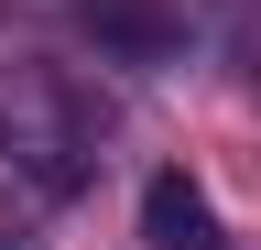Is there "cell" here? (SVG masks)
Segmentation results:
<instances>
[{
	"label": "cell",
	"mask_w": 261,
	"mask_h": 250,
	"mask_svg": "<svg viewBox=\"0 0 261 250\" xmlns=\"http://www.w3.org/2000/svg\"><path fill=\"white\" fill-rule=\"evenodd\" d=\"M0 163L44 196H76L98 174V120L55 66H0Z\"/></svg>",
	"instance_id": "6da1fadb"
},
{
	"label": "cell",
	"mask_w": 261,
	"mask_h": 250,
	"mask_svg": "<svg viewBox=\"0 0 261 250\" xmlns=\"http://www.w3.org/2000/svg\"><path fill=\"white\" fill-rule=\"evenodd\" d=\"M142 239H152V250H228V239H218V207L196 196L185 174H152V185H142Z\"/></svg>",
	"instance_id": "7a4b0ae2"
},
{
	"label": "cell",
	"mask_w": 261,
	"mask_h": 250,
	"mask_svg": "<svg viewBox=\"0 0 261 250\" xmlns=\"http://www.w3.org/2000/svg\"><path fill=\"white\" fill-rule=\"evenodd\" d=\"M0 250H22V239H0Z\"/></svg>",
	"instance_id": "3957f363"
},
{
	"label": "cell",
	"mask_w": 261,
	"mask_h": 250,
	"mask_svg": "<svg viewBox=\"0 0 261 250\" xmlns=\"http://www.w3.org/2000/svg\"><path fill=\"white\" fill-rule=\"evenodd\" d=\"M240 11H250V0H240Z\"/></svg>",
	"instance_id": "277c9868"
}]
</instances>
